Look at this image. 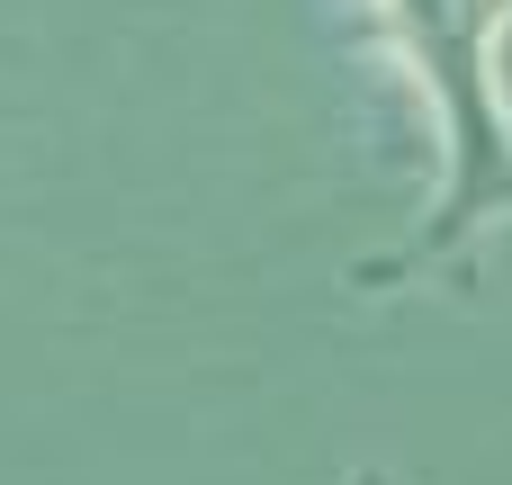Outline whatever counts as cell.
<instances>
[{"mask_svg": "<svg viewBox=\"0 0 512 485\" xmlns=\"http://www.w3.org/2000/svg\"><path fill=\"white\" fill-rule=\"evenodd\" d=\"M378 9H387L414 81L432 90V117H441V198L369 270V288L459 261L495 216H512V117H504V81H495L504 0H378Z\"/></svg>", "mask_w": 512, "mask_h": 485, "instance_id": "6da1fadb", "label": "cell"}, {"mask_svg": "<svg viewBox=\"0 0 512 485\" xmlns=\"http://www.w3.org/2000/svg\"><path fill=\"white\" fill-rule=\"evenodd\" d=\"M495 81H504V99H512V18H504V36H495Z\"/></svg>", "mask_w": 512, "mask_h": 485, "instance_id": "7a4b0ae2", "label": "cell"}, {"mask_svg": "<svg viewBox=\"0 0 512 485\" xmlns=\"http://www.w3.org/2000/svg\"><path fill=\"white\" fill-rule=\"evenodd\" d=\"M351 485H387V477H351Z\"/></svg>", "mask_w": 512, "mask_h": 485, "instance_id": "3957f363", "label": "cell"}]
</instances>
